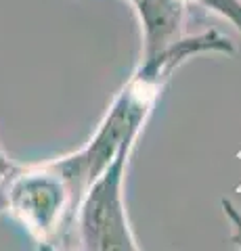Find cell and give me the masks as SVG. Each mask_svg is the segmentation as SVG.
<instances>
[{
    "label": "cell",
    "instance_id": "obj_1",
    "mask_svg": "<svg viewBox=\"0 0 241 251\" xmlns=\"http://www.w3.org/2000/svg\"><path fill=\"white\" fill-rule=\"evenodd\" d=\"M0 191L4 211L19 220L38 245L59 249L69 241L86 186L69 157L63 155L42 163L17 166Z\"/></svg>",
    "mask_w": 241,
    "mask_h": 251
},
{
    "label": "cell",
    "instance_id": "obj_2",
    "mask_svg": "<svg viewBox=\"0 0 241 251\" xmlns=\"http://www.w3.org/2000/svg\"><path fill=\"white\" fill-rule=\"evenodd\" d=\"M136 138H126L107 168L92 180L78 205L76 224L78 241L88 251H136L126 203H124V176L130 151Z\"/></svg>",
    "mask_w": 241,
    "mask_h": 251
},
{
    "label": "cell",
    "instance_id": "obj_3",
    "mask_svg": "<svg viewBox=\"0 0 241 251\" xmlns=\"http://www.w3.org/2000/svg\"><path fill=\"white\" fill-rule=\"evenodd\" d=\"M143 25V59H151L183 38L185 0H130Z\"/></svg>",
    "mask_w": 241,
    "mask_h": 251
},
{
    "label": "cell",
    "instance_id": "obj_4",
    "mask_svg": "<svg viewBox=\"0 0 241 251\" xmlns=\"http://www.w3.org/2000/svg\"><path fill=\"white\" fill-rule=\"evenodd\" d=\"M222 211H224V216H227L229 222H231L229 241H231L235 247L241 249V211H239L235 205H233L229 199H222Z\"/></svg>",
    "mask_w": 241,
    "mask_h": 251
},
{
    "label": "cell",
    "instance_id": "obj_5",
    "mask_svg": "<svg viewBox=\"0 0 241 251\" xmlns=\"http://www.w3.org/2000/svg\"><path fill=\"white\" fill-rule=\"evenodd\" d=\"M15 170H17V163H13L9 159V155L4 153V149L0 147V188H2V184L13 176Z\"/></svg>",
    "mask_w": 241,
    "mask_h": 251
},
{
    "label": "cell",
    "instance_id": "obj_6",
    "mask_svg": "<svg viewBox=\"0 0 241 251\" xmlns=\"http://www.w3.org/2000/svg\"><path fill=\"white\" fill-rule=\"evenodd\" d=\"M0 211H4V199H2V191H0Z\"/></svg>",
    "mask_w": 241,
    "mask_h": 251
}]
</instances>
